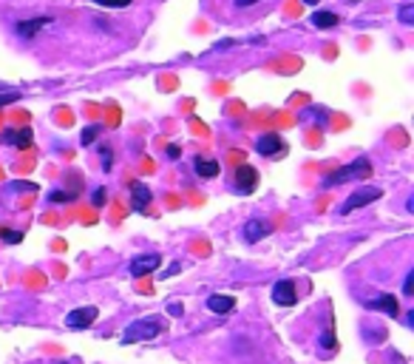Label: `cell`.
I'll return each mask as SVG.
<instances>
[{"label": "cell", "mask_w": 414, "mask_h": 364, "mask_svg": "<svg viewBox=\"0 0 414 364\" xmlns=\"http://www.w3.org/2000/svg\"><path fill=\"white\" fill-rule=\"evenodd\" d=\"M162 333V322L159 316H145V319H134L122 336H120V345H137V342H151Z\"/></svg>", "instance_id": "1"}, {"label": "cell", "mask_w": 414, "mask_h": 364, "mask_svg": "<svg viewBox=\"0 0 414 364\" xmlns=\"http://www.w3.org/2000/svg\"><path fill=\"white\" fill-rule=\"evenodd\" d=\"M372 177V162L366 160V157H361V160H355L352 165H341V168H335L329 177H327V182L324 185H341V182H346V180H369Z\"/></svg>", "instance_id": "2"}, {"label": "cell", "mask_w": 414, "mask_h": 364, "mask_svg": "<svg viewBox=\"0 0 414 364\" xmlns=\"http://www.w3.org/2000/svg\"><path fill=\"white\" fill-rule=\"evenodd\" d=\"M381 197H383L381 188H375V185H363V188H358L355 194L346 197V202L338 208V214L346 217V214H352V211H358V208H363V205H369V202H375V199H381Z\"/></svg>", "instance_id": "3"}, {"label": "cell", "mask_w": 414, "mask_h": 364, "mask_svg": "<svg viewBox=\"0 0 414 364\" xmlns=\"http://www.w3.org/2000/svg\"><path fill=\"white\" fill-rule=\"evenodd\" d=\"M233 182H235V191H238L241 197H247V194H253L255 185H258V171H255L253 165H238Z\"/></svg>", "instance_id": "4"}, {"label": "cell", "mask_w": 414, "mask_h": 364, "mask_svg": "<svg viewBox=\"0 0 414 364\" xmlns=\"http://www.w3.org/2000/svg\"><path fill=\"white\" fill-rule=\"evenodd\" d=\"M94 319H97V308L94 305H85V308H77V311H71L65 316V328L68 331H85V328L94 325Z\"/></svg>", "instance_id": "5"}, {"label": "cell", "mask_w": 414, "mask_h": 364, "mask_svg": "<svg viewBox=\"0 0 414 364\" xmlns=\"http://www.w3.org/2000/svg\"><path fill=\"white\" fill-rule=\"evenodd\" d=\"M31 142H34L31 128H6L0 134V145H11V148H20V151L31 148Z\"/></svg>", "instance_id": "6"}, {"label": "cell", "mask_w": 414, "mask_h": 364, "mask_svg": "<svg viewBox=\"0 0 414 364\" xmlns=\"http://www.w3.org/2000/svg\"><path fill=\"white\" fill-rule=\"evenodd\" d=\"M159 265H162V256H159V254L134 256V259H131V265H128V274L139 279V276H145V274H154V271H159Z\"/></svg>", "instance_id": "7"}, {"label": "cell", "mask_w": 414, "mask_h": 364, "mask_svg": "<svg viewBox=\"0 0 414 364\" xmlns=\"http://www.w3.org/2000/svg\"><path fill=\"white\" fill-rule=\"evenodd\" d=\"M272 302L281 305V308H292L298 302V291H295V282L292 279H281L272 285Z\"/></svg>", "instance_id": "8"}, {"label": "cell", "mask_w": 414, "mask_h": 364, "mask_svg": "<svg viewBox=\"0 0 414 364\" xmlns=\"http://www.w3.org/2000/svg\"><path fill=\"white\" fill-rule=\"evenodd\" d=\"M281 151H287V145H284V140H281V134H261L258 140H255V154H261V157H278Z\"/></svg>", "instance_id": "9"}, {"label": "cell", "mask_w": 414, "mask_h": 364, "mask_svg": "<svg viewBox=\"0 0 414 364\" xmlns=\"http://www.w3.org/2000/svg\"><path fill=\"white\" fill-rule=\"evenodd\" d=\"M270 234H272V225H270L267 219H250V222L244 225V231H241V236H244L247 245H255V242H261V239L270 236Z\"/></svg>", "instance_id": "10"}, {"label": "cell", "mask_w": 414, "mask_h": 364, "mask_svg": "<svg viewBox=\"0 0 414 364\" xmlns=\"http://www.w3.org/2000/svg\"><path fill=\"white\" fill-rule=\"evenodd\" d=\"M51 23V17H34V20H17L14 23V31H17V37H23V40H31L37 31H43L46 26Z\"/></svg>", "instance_id": "11"}, {"label": "cell", "mask_w": 414, "mask_h": 364, "mask_svg": "<svg viewBox=\"0 0 414 364\" xmlns=\"http://www.w3.org/2000/svg\"><path fill=\"white\" fill-rule=\"evenodd\" d=\"M369 305V311H381V313H386L389 319H398V313H400V305H398V299L392 296V293H381L378 299H372V302H366Z\"/></svg>", "instance_id": "12"}, {"label": "cell", "mask_w": 414, "mask_h": 364, "mask_svg": "<svg viewBox=\"0 0 414 364\" xmlns=\"http://www.w3.org/2000/svg\"><path fill=\"white\" fill-rule=\"evenodd\" d=\"M151 199H154V194H151V188L145 182H131V205H134V211H145L151 205Z\"/></svg>", "instance_id": "13"}, {"label": "cell", "mask_w": 414, "mask_h": 364, "mask_svg": "<svg viewBox=\"0 0 414 364\" xmlns=\"http://www.w3.org/2000/svg\"><path fill=\"white\" fill-rule=\"evenodd\" d=\"M233 308H235V299H233V296H224V293H213V296H207V311H210V313L224 316V313H230Z\"/></svg>", "instance_id": "14"}, {"label": "cell", "mask_w": 414, "mask_h": 364, "mask_svg": "<svg viewBox=\"0 0 414 364\" xmlns=\"http://www.w3.org/2000/svg\"><path fill=\"white\" fill-rule=\"evenodd\" d=\"M193 171H196V177H202V180H213V177H218V171H221V165H218V160H207V157H196L193 160Z\"/></svg>", "instance_id": "15"}, {"label": "cell", "mask_w": 414, "mask_h": 364, "mask_svg": "<svg viewBox=\"0 0 414 364\" xmlns=\"http://www.w3.org/2000/svg\"><path fill=\"white\" fill-rule=\"evenodd\" d=\"M312 23H315L318 28H332V26L341 23V17H338L335 11H315V14H312Z\"/></svg>", "instance_id": "16"}, {"label": "cell", "mask_w": 414, "mask_h": 364, "mask_svg": "<svg viewBox=\"0 0 414 364\" xmlns=\"http://www.w3.org/2000/svg\"><path fill=\"white\" fill-rule=\"evenodd\" d=\"M77 199V191H48V202L57 205V202H74Z\"/></svg>", "instance_id": "17"}, {"label": "cell", "mask_w": 414, "mask_h": 364, "mask_svg": "<svg viewBox=\"0 0 414 364\" xmlns=\"http://www.w3.org/2000/svg\"><path fill=\"white\" fill-rule=\"evenodd\" d=\"M102 134V125H88V128H83V134H80V142L83 145H91L97 137Z\"/></svg>", "instance_id": "18"}, {"label": "cell", "mask_w": 414, "mask_h": 364, "mask_svg": "<svg viewBox=\"0 0 414 364\" xmlns=\"http://www.w3.org/2000/svg\"><path fill=\"white\" fill-rule=\"evenodd\" d=\"M0 242H6V245H20V242H23V231L0 228Z\"/></svg>", "instance_id": "19"}, {"label": "cell", "mask_w": 414, "mask_h": 364, "mask_svg": "<svg viewBox=\"0 0 414 364\" xmlns=\"http://www.w3.org/2000/svg\"><path fill=\"white\" fill-rule=\"evenodd\" d=\"M100 154H102V171H111L114 168V151H111V145H100Z\"/></svg>", "instance_id": "20"}, {"label": "cell", "mask_w": 414, "mask_h": 364, "mask_svg": "<svg viewBox=\"0 0 414 364\" xmlns=\"http://www.w3.org/2000/svg\"><path fill=\"white\" fill-rule=\"evenodd\" d=\"M398 17H400V23H403V26H412V23H414V6H412V3H406V6H400V11H398Z\"/></svg>", "instance_id": "21"}, {"label": "cell", "mask_w": 414, "mask_h": 364, "mask_svg": "<svg viewBox=\"0 0 414 364\" xmlns=\"http://www.w3.org/2000/svg\"><path fill=\"white\" fill-rule=\"evenodd\" d=\"M97 6H102V9H125V6H131L134 0H94Z\"/></svg>", "instance_id": "22"}, {"label": "cell", "mask_w": 414, "mask_h": 364, "mask_svg": "<svg viewBox=\"0 0 414 364\" xmlns=\"http://www.w3.org/2000/svg\"><path fill=\"white\" fill-rule=\"evenodd\" d=\"M179 271H182V265H179V262H171V265H168V271H165V274H159V279H174Z\"/></svg>", "instance_id": "23"}, {"label": "cell", "mask_w": 414, "mask_h": 364, "mask_svg": "<svg viewBox=\"0 0 414 364\" xmlns=\"http://www.w3.org/2000/svg\"><path fill=\"white\" fill-rule=\"evenodd\" d=\"M414 293V271L406 274V279H403V296H412Z\"/></svg>", "instance_id": "24"}, {"label": "cell", "mask_w": 414, "mask_h": 364, "mask_svg": "<svg viewBox=\"0 0 414 364\" xmlns=\"http://www.w3.org/2000/svg\"><path fill=\"white\" fill-rule=\"evenodd\" d=\"M20 100V91H3L0 94V105H9V103H17Z\"/></svg>", "instance_id": "25"}, {"label": "cell", "mask_w": 414, "mask_h": 364, "mask_svg": "<svg viewBox=\"0 0 414 364\" xmlns=\"http://www.w3.org/2000/svg\"><path fill=\"white\" fill-rule=\"evenodd\" d=\"M105 197H108V194H105V188H97V191L91 194V202L100 208V205H105Z\"/></svg>", "instance_id": "26"}, {"label": "cell", "mask_w": 414, "mask_h": 364, "mask_svg": "<svg viewBox=\"0 0 414 364\" xmlns=\"http://www.w3.org/2000/svg\"><path fill=\"white\" fill-rule=\"evenodd\" d=\"M11 191H37V185L34 182H14Z\"/></svg>", "instance_id": "27"}, {"label": "cell", "mask_w": 414, "mask_h": 364, "mask_svg": "<svg viewBox=\"0 0 414 364\" xmlns=\"http://www.w3.org/2000/svg\"><path fill=\"white\" fill-rule=\"evenodd\" d=\"M321 345H327V350H335V336H332V331H329L327 336H321Z\"/></svg>", "instance_id": "28"}, {"label": "cell", "mask_w": 414, "mask_h": 364, "mask_svg": "<svg viewBox=\"0 0 414 364\" xmlns=\"http://www.w3.org/2000/svg\"><path fill=\"white\" fill-rule=\"evenodd\" d=\"M168 157H171V160H179V157H182V148H179V145H168Z\"/></svg>", "instance_id": "29"}, {"label": "cell", "mask_w": 414, "mask_h": 364, "mask_svg": "<svg viewBox=\"0 0 414 364\" xmlns=\"http://www.w3.org/2000/svg\"><path fill=\"white\" fill-rule=\"evenodd\" d=\"M255 3H258V0H235L238 9H250V6H255Z\"/></svg>", "instance_id": "30"}]
</instances>
